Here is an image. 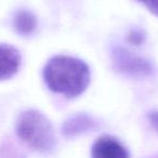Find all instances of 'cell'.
Returning <instances> with one entry per match:
<instances>
[{
  "mask_svg": "<svg viewBox=\"0 0 158 158\" xmlns=\"http://www.w3.org/2000/svg\"><path fill=\"white\" fill-rule=\"evenodd\" d=\"M138 1L144 5L149 12L158 18V0H138Z\"/></svg>",
  "mask_w": 158,
  "mask_h": 158,
  "instance_id": "obj_9",
  "label": "cell"
},
{
  "mask_svg": "<svg viewBox=\"0 0 158 158\" xmlns=\"http://www.w3.org/2000/svg\"><path fill=\"white\" fill-rule=\"evenodd\" d=\"M147 117H148L151 126L158 132V110H154L152 112H149Z\"/></svg>",
  "mask_w": 158,
  "mask_h": 158,
  "instance_id": "obj_10",
  "label": "cell"
},
{
  "mask_svg": "<svg viewBox=\"0 0 158 158\" xmlns=\"http://www.w3.org/2000/svg\"><path fill=\"white\" fill-rule=\"evenodd\" d=\"M115 69L131 77H146L153 73V65L148 60L132 53L127 48L114 46L110 51Z\"/></svg>",
  "mask_w": 158,
  "mask_h": 158,
  "instance_id": "obj_3",
  "label": "cell"
},
{
  "mask_svg": "<svg viewBox=\"0 0 158 158\" xmlns=\"http://www.w3.org/2000/svg\"><path fill=\"white\" fill-rule=\"evenodd\" d=\"M22 63L21 53L11 44H0V80H7L18 73Z\"/></svg>",
  "mask_w": 158,
  "mask_h": 158,
  "instance_id": "obj_5",
  "label": "cell"
},
{
  "mask_svg": "<svg viewBox=\"0 0 158 158\" xmlns=\"http://www.w3.org/2000/svg\"><path fill=\"white\" fill-rule=\"evenodd\" d=\"M91 156L93 158H128L130 155L119 140L110 135H102L93 143Z\"/></svg>",
  "mask_w": 158,
  "mask_h": 158,
  "instance_id": "obj_4",
  "label": "cell"
},
{
  "mask_svg": "<svg viewBox=\"0 0 158 158\" xmlns=\"http://www.w3.org/2000/svg\"><path fill=\"white\" fill-rule=\"evenodd\" d=\"M145 40H146V33L144 29L139 28V27L130 29L127 35V41L132 46L140 47L144 44Z\"/></svg>",
  "mask_w": 158,
  "mask_h": 158,
  "instance_id": "obj_8",
  "label": "cell"
},
{
  "mask_svg": "<svg viewBox=\"0 0 158 158\" xmlns=\"http://www.w3.org/2000/svg\"><path fill=\"white\" fill-rule=\"evenodd\" d=\"M44 80L52 92L68 99L79 97L91 80L90 68L81 60L68 55H55L44 65Z\"/></svg>",
  "mask_w": 158,
  "mask_h": 158,
  "instance_id": "obj_1",
  "label": "cell"
},
{
  "mask_svg": "<svg viewBox=\"0 0 158 158\" xmlns=\"http://www.w3.org/2000/svg\"><path fill=\"white\" fill-rule=\"evenodd\" d=\"M98 123L88 114H76L67 118L62 125V134L65 138L72 139L92 131Z\"/></svg>",
  "mask_w": 158,
  "mask_h": 158,
  "instance_id": "obj_6",
  "label": "cell"
},
{
  "mask_svg": "<svg viewBox=\"0 0 158 158\" xmlns=\"http://www.w3.org/2000/svg\"><path fill=\"white\" fill-rule=\"evenodd\" d=\"M13 26L20 35H31L37 27V18L27 10H21L13 19Z\"/></svg>",
  "mask_w": 158,
  "mask_h": 158,
  "instance_id": "obj_7",
  "label": "cell"
},
{
  "mask_svg": "<svg viewBox=\"0 0 158 158\" xmlns=\"http://www.w3.org/2000/svg\"><path fill=\"white\" fill-rule=\"evenodd\" d=\"M15 128L19 138L35 151L48 153L56 146L54 128L48 117L39 110H27L21 113Z\"/></svg>",
  "mask_w": 158,
  "mask_h": 158,
  "instance_id": "obj_2",
  "label": "cell"
}]
</instances>
